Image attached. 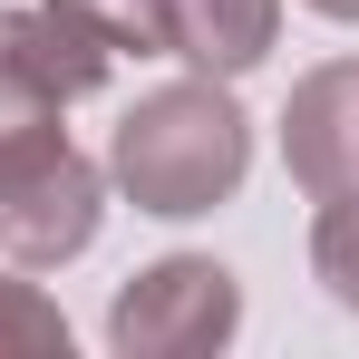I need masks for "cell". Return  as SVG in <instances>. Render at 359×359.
Here are the masks:
<instances>
[{"instance_id":"cell-1","label":"cell","mask_w":359,"mask_h":359,"mask_svg":"<svg viewBox=\"0 0 359 359\" xmlns=\"http://www.w3.org/2000/svg\"><path fill=\"white\" fill-rule=\"evenodd\" d=\"M97 214H107V175L59 136V97L0 59V262L59 272L97 243Z\"/></svg>"},{"instance_id":"cell-2","label":"cell","mask_w":359,"mask_h":359,"mask_svg":"<svg viewBox=\"0 0 359 359\" xmlns=\"http://www.w3.org/2000/svg\"><path fill=\"white\" fill-rule=\"evenodd\" d=\"M243 165H252V126L224 97V78H175V88L136 97L117 117V136H107V175L126 184V204L165 214V224L214 214L243 184Z\"/></svg>"},{"instance_id":"cell-3","label":"cell","mask_w":359,"mask_h":359,"mask_svg":"<svg viewBox=\"0 0 359 359\" xmlns=\"http://www.w3.org/2000/svg\"><path fill=\"white\" fill-rule=\"evenodd\" d=\"M233 330H243V282L224 262H204V252L146 262L117 292V311H107V340L126 359H204V350H224Z\"/></svg>"},{"instance_id":"cell-4","label":"cell","mask_w":359,"mask_h":359,"mask_svg":"<svg viewBox=\"0 0 359 359\" xmlns=\"http://www.w3.org/2000/svg\"><path fill=\"white\" fill-rule=\"evenodd\" d=\"M282 165L311 204L330 194H359V59H330L311 68L282 107Z\"/></svg>"},{"instance_id":"cell-5","label":"cell","mask_w":359,"mask_h":359,"mask_svg":"<svg viewBox=\"0 0 359 359\" xmlns=\"http://www.w3.org/2000/svg\"><path fill=\"white\" fill-rule=\"evenodd\" d=\"M282 39V0H165V49L194 78H243L272 59Z\"/></svg>"},{"instance_id":"cell-6","label":"cell","mask_w":359,"mask_h":359,"mask_svg":"<svg viewBox=\"0 0 359 359\" xmlns=\"http://www.w3.org/2000/svg\"><path fill=\"white\" fill-rule=\"evenodd\" d=\"M0 59L10 68H29L49 97H88V88H107V68H117V49L88 29V20H68L59 0H39V10H10L0 20Z\"/></svg>"},{"instance_id":"cell-7","label":"cell","mask_w":359,"mask_h":359,"mask_svg":"<svg viewBox=\"0 0 359 359\" xmlns=\"http://www.w3.org/2000/svg\"><path fill=\"white\" fill-rule=\"evenodd\" d=\"M311 272H320V292L359 311V194H330L320 204V224H311Z\"/></svg>"},{"instance_id":"cell-8","label":"cell","mask_w":359,"mask_h":359,"mask_svg":"<svg viewBox=\"0 0 359 359\" xmlns=\"http://www.w3.org/2000/svg\"><path fill=\"white\" fill-rule=\"evenodd\" d=\"M68 20H88L117 59H156L165 49V0H59Z\"/></svg>"},{"instance_id":"cell-9","label":"cell","mask_w":359,"mask_h":359,"mask_svg":"<svg viewBox=\"0 0 359 359\" xmlns=\"http://www.w3.org/2000/svg\"><path fill=\"white\" fill-rule=\"evenodd\" d=\"M0 350H59V359H68L59 301H39L29 282H0Z\"/></svg>"},{"instance_id":"cell-10","label":"cell","mask_w":359,"mask_h":359,"mask_svg":"<svg viewBox=\"0 0 359 359\" xmlns=\"http://www.w3.org/2000/svg\"><path fill=\"white\" fill-rule=\"evenodd\" d=\"M311 10H320V20H359V0H311Z\"/></svg>"}]
</instances>
